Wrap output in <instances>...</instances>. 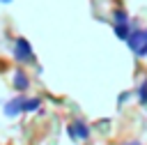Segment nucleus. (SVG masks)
<instances>
[{"instance_id":"11","label":"nucleus","mask_w":147,"mask_h":145,"mask_svg":"<svg viewBox=\"0 0 147 145\" xmlns=\"http://www.w3.org/2000/svg\"><path fill=\"white\" fill-rule=\"evenodd\" d=\"M124 145H142V143H138V140H129V143H124Z\"/></svg>"},{"instance_id":"1","label":"nucleus","mask_w":147,"mask_h":145,"mask_svg":"<svg viewBox=\"0 0 147 145\" xmlns=\"http://www.w3.org/2000/svg\"><path fill=\"white\" fill-rule=\"evenodd\" d=\"M126 46L136 58H147V28H131L129 37H126Z\"/></svg>"},{"instance_id":"9","label":"nucleus","mask_w":147,"mask_h":145,"mask_svg":"<svg viewBox=\"0 0 147 145\" xmlns=\"http://www.w3.org/2000/svg\"><path fill=\"white\" fill-rule=\"evenodd\" d=\"M117 23H131V16H129L126 9H115L113 12V25H117Z\"/></svg>"},{"instance_id":"3","label":"nucleus","mask_w":147,"mask_h":145,"mask_svg":"<svg viewBox=\"0 0 147 145\" xmlns=\"http://www.w3.org/2000/svg\"><path fill=\"white\" fill-rule=\"evenodd\" d=\"M67 133H69L71 140H87L90 133H92V129H90L87 122H83V120H74V122L67 124Z\"/></svg>"},{"instance_id":"2","label":"nucleus","mask_w":147,"mask_h":145,"mask_svg":"<svg viewBox=\"0 0 147 145\" xmlns=\"http://www.w3.org/2000/svg\"><path fill=\"white\" fill-rule=\"evenodd\" d=\"M11 55L16 62L21 64H28V62H34V51H32V44L25 39V37H16L14 39V46H11Z\"/></svg>"},{"instance_id":"8","label":"nucleus","mask_w":147,"mask_h":145,"mask_svg":"<svg viewBox=\"0 0 147 145\" xmlns=\"http://www.w3.org/2000/svg\"><path fill=\"white\" fill-rule=\"evenodd\" d=\"M133 94L138 97V101H140L142 106H147V76L140 81V85H138V90H136Z\"/></svg>"},{"instance_id":"5","label":"nucleus","mask_w":147,"mask_h":145,"mask_svg":"<svg viewBox=\"0 0 147 145\" xmlns=\"http://www.w3.org/2000/svg\"><path fill=\"white\" fill-rule=\"evenodd\" d=\"M11 85H14L18 92H25V90L30 87V78H28V74H25V71H16V74L11 76Z\"/></svg>"},{"instance_id":"6","label":"nucleus","mask_w":147,"mask_h":145,"mask_svg":"<svg viewBox=\"0 0 147 145\" xmlns=\"http://www.w3.org/2000/svg\"><path fill=\"white\" fill-rule=\"evenodd\" d=\"M41 108V99L39 97H23L21 101V110L23 113H37Z\"/></svg>"},{"instance_id":"10","label":"nucleus","mask_w":147,"mask_h":145,"mask_svg":"<svg viewBox=\"0 0 147 145\" xmlns=\"http://www.w3.org/2000/svg\"><path fill=\"white\" fill-rule=\"evenodd\" d=\"M131 97H133V92H131V90H124V92H119V97H117V106H124V104H126Z\"/></svg>"},{"instance_id":"7","label":"nucleus","mask_w":147,"mask_h":145,"mask_svg":"<svg viewBox=\"0 0 147 145\" xmlns=\"http://www.w3.org/2000/svg\"><path fill=\"white\" fill-rule=\"evenodd\" d=\"M131 23H117V25H113V32H115V37L119 39V41H126V37H129V32H131Z\"/></svg>"},{"instance_id":"12","label":"nucleus","mask_w":147,"mask_h":145,"mask_svg":"<svg viewBox=\"0 0 147 145\" xmlns=\"http://www.w3.org/2000/svg\"><path fill=\"white\" fill-rule=\"evenodd\" d=\"M9 2H14V0H0V5H9Z\"/></svg>"},{"instance_id":"4","label":"nucleus","mask_w":147,"mask_h":145,"mask_svg":"<svg viewBox=\"0 0 147 145\" xmlns=\"http://www.w3.org/2000/svg\"><path fill=\"white\" fill-rule=\"evenodd\" d=\"M21 101H23V94H16V97L7 99L5 106H2L5 115H7V117H18V115L23 113V110H21Z\"/></svg>"}]
</instances>
